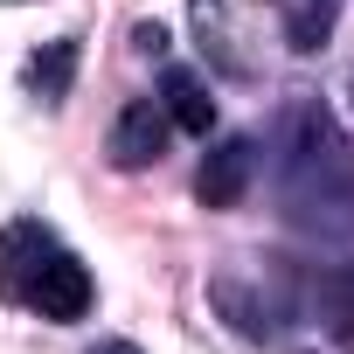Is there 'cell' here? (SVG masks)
<instances>
[{
    "mask_svg": "<svg viewBox=\"0 0 354 354\" xmlns=\"http://www.w3.org/2000/svg\"><path fill=\"white\" fill-rule=\"evenodd\" d=\"M278 195H285V216L306 230H347L354 223V139L340 132V118L319 97L285 104Z\"/></svg>",
    "mask_w": 354,
    "mask_h": 354,
    "instance_id": "obj_1",
    "label": "cell"
},
{
    "mask_svg": "<svg viewBox=\"0 0 354 354\" xmlns=\"http://www.w3.org/2000/svg\"><path fill=\"white\" fill-rule=\"evenodd\" d=\"M91 299H97V285H91V271H84L63 243L35 264V278H28V292H21V306H28V313H42V319H56V326L84 319V313H91Z\"/></svg>",
    "mask_w": 354,
    "mask_h": 354,
    "instance_id": "obj_2",
    "label": "cell"
},
{
    "mask_svg": "<svg viewBox=\"0 0 354 354\" xmlns=\"http://www.w3.org/2000/svg\"><path fill=\"white\" fill-rule=\"evenodd\" d=\"M104 153H111V167H118V174H139V167H153V160L167 153V111H160V97H132V104L111 118V139H104Z\"/></svg>",
    "mask_w": 354,
    "mask_h": 354,
    "instance_id": "obj_3",
    "label": "cell"
},
{
    "mask_svg": "<svg viewBox=\"0 0 354 354\" xmlns=\"http://www.w3.org/2000/svg\"><path fill=\"white\" fill-rule=\"evenodd\" d=\"M250 174H257V139H223V146H209L202 153V167H195V202L202 209H236L243 202V188H250Z\"/></svg>",
    "mask_w": 354,
    "mask_h": 354,
    "instance_id": "obj_4",
    "label": "cell"
},
{
    "mask_svg": "<svg viewBox=\"0 0 354 354\" xmlns=\"http://www.w3.org/2000/svg\"><path fill=\"white\" fill-rule=\"evenodd\" d=\"M49 250H56L49 223H8L0 230V292H8L15 306H21V292H28V278H35V264Z\"/></svg>",
    "mask_w": 354,
    "mask_h": 354,
    "instance_id": "obj_5",
    "label": "cell"
},
{
    "mask_svg": "<svg viewBox=\"0 0 354 354\" xmlns=\"http://www.w3.org/2000/svg\"><path fill=\"white\" fill-rule=\"evenodd\" d=\"M313 313H319V326L333 333V347L354 354V271H347V264L313 271Z\"/></svg>",
    "mask_w": 354,
    "mask_h": 354,
    "instance_id": "obj_6",
    "label": "cell"
},
{
    "mask_svg": "<svg viewBox=\"0 0 354 354\" xmlns=\"http://www.w3.org/2000/svg\"><path fill=\"white\" fill-rule=\"evenodd\" d=\"M160 111H167V125H181V132H195V139H209V125H216V97H209V84H202L195 70H167Z\"/></svg>",
    "mask_w": 354,
    "mask_h": 354,
    "instance_id": "obj_7",
    "label": "cell"
},
{
    "mask_svg": "<svg viewBox=\"0 0 354 354\" xmlns=\"http://www.w3.org/2000/svg\"><path fill=\"white\" fill-rule=\"evenodd\" d=\"M77 35H56V42H42L35 49V63H28V91L42 97V104H63L70 97V84H77Z\"/></svg>",
    "mask_w": 354,
    "mask_h": 354,
    "instance_id": "obj_8",
    "label": "cell"
},
{
    "mask_svg": "<svg viewBox=\"0 0 354 354\" xmlns=\"http://www.w3.org/2000/svg\"><path fill=\"white\" fill-rule=\"evenodd\" d=\"M209 299L230 313V326H236V333H250V340H271V333H278V306H271V299H250L236 278H216V285H209Z\"/></svg>",
    "mask_w": 354,
    "mask_h": 354,
    "instance_id": "obj_9",
    "label": "cell"
},
{
    "mask_svg": "<svg viewBox=\"0 0 354 354\" xmlns=\"http://www.w3.org/2000/svg\"><path fill=\"white\" fill-rule=\"evenodd\" d=\"M333 21H340V0H292V15H285V42H292L299 56H313V49L333 35Z\"/></svg>",
    "mask_w": 354,
    "mask_h": 354,
    "instance_id": "obj_10",
    "label": "cell"
},
{
    "mask_svg": "<svg viewBox=\"0 0 354 354\" xmlns=\"http://www.w3.org/2000/svg\"><path fill=\"white\" fill-rule=\"evenodd\" d=\"M132 49H139V56H167V28H160V21H139V28H132Z\"/></svg>",
    "mask_w": 354,
    "mask_h": 354,
    "instance_id": "obj_11",
    "label": "cell"
},
{
    "mask_svg": "<svg viewBox=\"0 0 354 354\" xmlns=\"http://www.w3.org/2000/svg\"><path fill=\"white\" fill-rule=\"evenodd\" d=\"M91 354H139V347H132V340H97Z\"/></svg>",
    "mask_w": 354,
    "mask_h": 354,
    "instance_id": "obj_12",
    "label": "cell"
},
{
    "mask_svg": "<svg viewBox=\"0 0 354 354\" xmlns=\"http://www.w3.org/2000/svg\"><path fill=\"white\" fill-rule=\"evenodd\" d=\"M8 8H21V0H8Z\"/></svg>",
    "mask_w": 354,
    "mask_h": 354,
    "instance_id": "obj_13",
    "label": "cell"
}]
</instances>
